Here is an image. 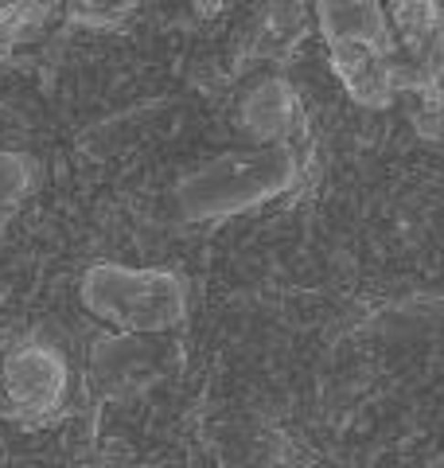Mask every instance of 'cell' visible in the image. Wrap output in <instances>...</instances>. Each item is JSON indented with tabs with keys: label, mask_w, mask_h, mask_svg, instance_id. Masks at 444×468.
Masks as SVG:
<instances>
[{
	"label": "cell",
	"mask_w": 444,
	"mask_h": 468,
	"mask_svg": "<svg viewBox=\"0 0 444 468\" xmlns=\"http://www.w3.org/2000/svg\"><path fill=\"white\" fill-rule=\"evenodd\" d=\"M323 36L332 43V63L347 90L382 106L394 90L390 75V16L382 0H316Z\"/></svg>",
	"instance_id": "obj_1"
},
{
	"label": "cell",
	"mask_w": 444,
	"mask_h": 468,
	"mask_svg": "<svg viewBox=\"0 0 444 468\" xmlns=\"http://www.w3.org/2000/svg\"><path fill=\"white\" fill-rule=\"evenodd\" d=\"M390 27L397 36L409 70L418 79L433 75V67L440 63V8L437 0H390L386 5Z\"/></svg>",
	"instance_id": "obj_2"
}]
</instances>
